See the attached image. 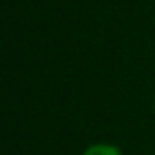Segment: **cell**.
<instances>
[{
    "label": "cell",
    "mask_w": 155,
    "mask_h": 155,
    "mask_svg": "<svg viewBox=\"0 0 155 155\" xmlns=\"http://www.w3.org/2000/svg\"><path fill=\"white\" fill-rule=\"evenodd\" d=\"M84 155H122V152H120V148L115 147V145L95 143V145H90V147L84 152Z\"/></svg>",
    "instance_id": "6da1fadb"
}]
</instances>
